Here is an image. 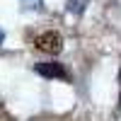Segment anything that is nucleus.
I'll use <instances>...</instances> for the list:
<instances>
[{
  "mask_svg": "<svg viewBox=\"0 0 121 121\" xmlns=\"http://www.w3.org/2000/svg\"><path fill=\"white\" fill-rule=\"evenodd\" d=\"M24 7H32V10H41V0H22Z\"/></svg>",
  "mask_w": 121,
  "mask_h": 121,
  "instance_id": "obj_4",
  "label": "nucleus"
},
{
  "mask_svg": "<svg viewBox=\"0 0 121 121\" xmlns=\"http://www.w3.org/2000/svg\"><path fill=\"white\" fill-rule=\"evenodd\" d=\"M85 7H87V0H68L65 3V10L73 12V15H82Z\"/></svg>",
  "mask_w": 121,
  "mask_h": 121,
  "instance_id": "obj_3",
  "label": "nucleus"
},
{
  "mask_svg": "<svg viewBox=\"0 0 121 121\" xmlns=\"http://www.w3.org/2000/svg\"><path fill=\"white\" fill-rule=\"evenodd\" d=\"M3 39H5V34H3V29H0V44H3Z\"/></svg>",
  "mask_w": 121,
  "mask_h": 121,
  "instance_id": "obj_5",
  "label": "nucleus"
},
{
  "mask_svg": "<svg viewBox=\"0 0 121 121\" xmlns=\"http://www.w3.org/2000/svg\"><path fill=\"white\" fill-rule=\"evenodd\" d=\"M34 70L41 78H48V80H70V73L65 70L63 63H58V60H44V63H36Z\"/></svg>",
  "mask_w": 121,
  "mask_h": 121,
  "instance_id": "obj_2",
  "label": "nucleus"
},
{
  "mask_svg": "<svg viewBox=\"0 0 121 121\" xmlns=\"http://www.w3.org/2000/svg\"><path fill=\"white\" fill-rule=\"evenodd\" d=\"M34 46L39 48L41 53H48V56H56L63 51V36L58 32H44L34 39Z\"/></svg>",
  "mask_w": 121,
  "mask_h": 121,
  "instance_id": "obj_1",
  "label": "nucleus"
},
{
  "mask_svg": "<svg viewBox=\"0 0 121 121\" xmlns=\"http://www.w3.org/2000/svg\"><path fill=\"white\" fill-rule=\"evenodd\" d=\"M119 82H121V70H119Z\"/></svg>",
  "mask_w": 121,
  "mask_h": 121,
  "instance_id": "obj_6",
  "label": "nucleus"
}]
</instances>
